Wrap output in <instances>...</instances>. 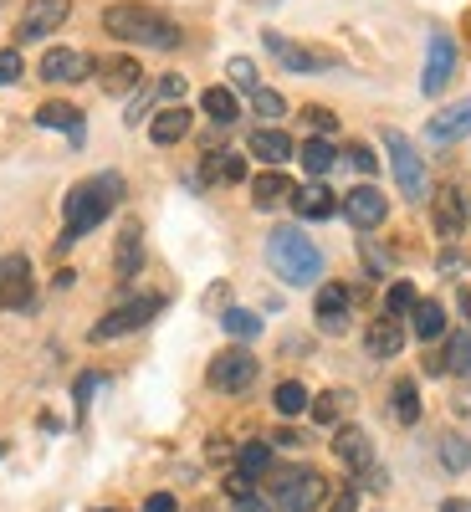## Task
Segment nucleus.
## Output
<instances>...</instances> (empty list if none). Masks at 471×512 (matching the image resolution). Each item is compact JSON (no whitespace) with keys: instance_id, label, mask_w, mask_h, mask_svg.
Segmentation results:
<instances>
[{"instance_id":"obj_1","label":"nucleus","mask_w":471,"mask_h":512,"mask_svg":"<svg viewBox=\"0 0 471 512\" xmlns=\"http://www.w3.org/2000/svg\"><path fill=\"white\" fill-rule=\"evenodd\" d=\"M118 200H123V175H113V169H103V175L72 185V195H67V205H62L67 226H62V241H57V246H72V241H82L88 231H98V226L113 216Z\"/></svg>"},{"instance_id":"obj_2","label":"nucleus","mask_w":471,"mask_h":512,"mask_svg":"<svg viewBox=\"0 0 471 512\" xmlns=\"http://www.w3.org/2000/svg\"><path fill=\"white\" fill-rule=\"evenodd\" d=\"M103 31L118 41H134V47H154V52H175L180 47V26L164 11L144 6V0H118L103 11Z\"/></svg>"},{"instance_id":"obj_3","label":"nucleus","mask_w":471,"mask_h":512,"mask_svg":"<svg viewBox=\"0 0 471 512\" xmlns=\"http://www.w3.org/2000/svg\"><path fill=\"white\" fill-rule=\"evenodd\" d=\"M267 262L272 272L287 282V287H313L323 277V251L297 231V226H282L267 236Z\"/></svg>"},{"instance_id":"obj_4","label":"nucleus","mask_w":471,"mask_h":512,"mask_svg":"<svg viewBox=\"0 0 471 512\" xmlns=\"http://www.w3.org/2000/svg\"><path fill=\"white\" fill-rule=\"evenodd\" d=\"M159 313H164V297H159V292L128 297V303L113 308L103 323H93V344H108V338H123V333H139V328H149Z\"/></svg>"},{"instance_id":"obj_5","label":"nucleus","mask_w":471,"mask_h":512,"mask_svg":"<svg viewBox=\"0 0 471 512\" xmlns=\"http://www.w3.org/2000/svg\"><path fill=\"white\" fill-rule=\"evenodd\" d=\"M384 149H390V169H395L400 195H410V200L431 195V190H425V159L415 154V144L400 134V128H384Z\"/></svg>"},{"instance_id":"obj_6","label":"nucleus","mask_w":471,"mask_h":512,"mask_svg":"<svg viewBox=\"0 0 471 512\" xmlns=\"http://www.w3.org/2000/svg\"><path fill=\"white\" fill-rule=\"evenodd\" d=\"M328 482L323 472H313V466H292V472L277 477V512H318Z\"/></svg>"},{"instance_id":"obj_7","label":"nucleus","mask_w":471,"mask_h":512,"mask_svg":"<svg viewBox=\"0 0 471 512\" xmlns=\"http://www.w3.org/2000/svg\"><path fill=\"white\" fill-rule=\"evenodd\" d=\"M36 308V282H31V262L21 251L0 256V313H31Z\"/></svg>"},{"instance_id":"obj_8","label":"nucleus","mask_w":471,"mask_h":512,"mask_svg":"<svg viewBox=\"0 0 471 512\" xmlns=\"http://www.w3.org/2000/svg\"><path fill=\"white\" fill-rule=\"evenodd\" d=\"M262 41H267V52H272L287 72L318 77V72H333V67H338V57H333V52H323V47H303V41H287L282 31H267Z\"/></svg>"},{"instance_id":"obj_9","label":"nucleus","mask_w":471,"mask_h":512,"mask_svg":"<svg viewBox=\"0 0 471 512\" xmlns=\"http://www.w3.org/2000/svg\"><path fill=\"white\" fill-rule=\"evenodd\" d=\"M451 77H456V41H451V31H431V41H425V72H420L425 98L446 93Z\"/></svg>"},{"instance_id":"obj_10","label":"nucleus","mask_w":471,"mask_h":512,"mask_svg":"<svg viewBox=\"0 0 471 512\" xmlns=\"http://www.w3.org/2000/svg\"><path fill=\"white\" fill-rule=\"evenodd\" d=\"M205 379L216 384L221 395H241V390H251V379H256V359L246 349H221L216 359H210Z\"/></svg>"},{"instance_id":"obj_11","label":"nucleus","mask_w":471,"mask_h":512,"mask_svg":"<svg viewBox=\"0 0 471 512\" xmlns=\"http://www.w3.org/2000/svg\"><path fill=\"white\" fill-rule=\"evenodd\" d=\"M67 16H72V0H26V6H21V21H16V41H41V36H52Z\"/></svg>"},{"instance_id":"obj_12","label":"nucleus","mask_w":471,"mask_h":512,"mask_svg":"<svg viewBox=\"0 0 471 512\" xmlns=\"http://www.w3.org/2000/svg\"><path fill=\"white\" fill-rule=\"evenodd\" d=\"M344 216H349V226L374 231V226H384V216H390V200H384L374 185H354L344 195Z\"/></svg>"},{"instance_id":"obj_13","label":"nucleus","mask_w":471,"mask_h":512,"mask_svg":"<svg viewBox=\"0 0 471 512\" xmlns=\"http://www.w3.org/2000/svg\"><path fill=\"white\" fill-rule=\"evenodd\" d=\"M431 221H436V231H441V236H461V231H466L471 205H466V195H461L456 185H446V190H436V195H431Z\"/></svg>"},{"instance_id":"obj_14","label":"nucleus","mask_w":471,"mask_h":512,"mask_svg":"<svg viewBox=\"0 0 471 512\" xmlns=\"http://www.w3.org/2000/svg\"><path fill=\"white\" fill-rule=\"evenodd\" d=\"M333 456L338 461H344L349 466V472H369V466H374V441L359 431V425H338V431H333Z\"/></svg>"},{"instance_id":"obj_15","label":"nucleus","mask_w":471,"mask_h":512,"mask_svg":"<svg viewBox=\"0 0 471 512\" xmlns=\"http://www.w3.org/2000/svg\"><path fill=\"white\" fill-rule=\"evenodd\" d=\"M93 72V57L77 52V47H52L47 57H41V77L47 82H82Z\"/></svg>"},{"instance_id":"obj_16","label":"nucleus","mask_w":471,"mask_h":512,"mask_svg":"<svg viewBox=\"0 0 471 512\" xmlns=\"http://www.w3.org/2000/svg\"><path fill=\"white\" fill-rule=\"evenodd\" d=\"M364 349H369V359H395L405 349V323L390 318V313H379L369 323V333H364Z\"/></svg>"},{"instance_id":"obj_17","label":"nucleus","mask_w":471,"mask_h":512,"mask_svg":"<svg viewBox=\"0 0 471 512\" xmlns=\"http://www.w3.org/2000/svg\"><path fill=\"white\" fill-rule=\"evenodd\" d=\"M313 318H318V328H323V333H344V328H349V292L338 287V282L318 287V303H313Z\"/></svg>"},{"instance_id":"obj_18","label":"nucleus","mask_w":471,"mask_h":512,"mask_svg":"<svg viewBox=\"0 0 471 512\" xmlns=\"http://www.w3.org/2000/svg\"><path fill=\"white\" fill-rule=\"evenodd\" d=\"M466 134H471V103H451L425 123V139L431 144H451V139H466Z\"/></svg>"},{"instance_id":"obj_19","label":"nucleus","mask_w":471,"mask_h":512,"mask_svg":"<svg viewBox=\"0 0 471 512\" xmlns=\"http://www.w3.org/2000/svg\"><path fill=\"white\" fill-rule=\"evenodd\" d=\"M93 67H98L103 93H128V88H139V77H144V67H139L134 57H103V62H93Z\"/></svg>"},{"instance_id":"obj_20","label":"nucleus","mask_w":471,"mask_h":512,"mask_svg":"<svg viewBox=\"0 0 471 512\" xmlns=\"http://www.w3.org/2000/svg\"><path fill=\"white\" fill-rule=\"evenodd\" d=\"M185 134H190V108H185V103L159 108L154 123H149V139H154V144H180Z\"/></svg>"},{"instance_id":"obj_21","label":"nucleus","mask_w":471,"mask_h":512,"mask_svg":"<svg viewBox=\"0 0 471 512\" xmlns=\"http://www.w3.org/2000/svg\"><path fill=\"white\" fill-rule=\"evenodd\" d=\"M292 210H297L303 221H328V216H338V195H333L328 185H308V190L292 195Z\"/></svg>"},{"instance_id":"obj_22","label":"nucleus","mask_w":471,"mask_h":512,"mask_svg":"<svg viewBox=\"0 0 471 512\" xmlns=\"http://www.w3.org/2000/svg\"><path fill=\"white\" fill-rule=\"evenodd\" d=\"M251 154L262 164H287L297 154V144L282 134V128H256V134H251Z\"/></svg>"},{"instance_id":"obj_23","label":"nucleus","mask_w":471,"mask_h":512,"mask_svg":"<svg viewBox=\"0 0 471 512\" xmlns=\"http://www.w3.org/2000/svg\"><path fill=\"white\" fill-rule=\"evenodd\" d=\"M292 195H297L292 180L277 175V169H267V175H256V180H251V200H256V210H277V205L292 200Z\"/></svg>"},{"instance_id":"obj_24","label":"nucleus","mask_w":471,"mask_h":512,"mask_svg":"<svg viewBox=\"0 0 471 512\" xmlns=\"http://www.w3.org/2000/svg\"><path fill=\"white\" fill-rule=\"evenodd\" d=\"M113 267H118V277H139V267H144V231L139 226H123L118 251H113Z\"/></svg>"},{"instance_id":"obj_25","label":"nucleus","mask_w":471,"mask_h":512,"mask_svg":"<svg viewBox=\"0 0 471 512\" xmlns=\"http://www.w3.org/2000/svg\"><path fill=\"white\" fill-rule=\"evenodd\" d=\"M410 328H415L420 344H436V338L446 333V308H441V303H431V297H420L415 313H410Z\"/></svg>"},{"instance_id":"obj_26","label":"nucleus","mask_w":471,"mask_h":512,"mask_svg":"<svg viewBox=\"0 0 471 512\" xmlns=\"http://www.w3.org/2000/svg\"><path fill=\"white\" fill-rule=\"evenodd\" d=\"M36 123H41V128H62L72 144H82V113H77L72 103H41V108H36Z\"/></svg>"},{"instance_id":"obj_27","label":"nucleus","mask_w":471,"mask_h":512,"mask_svg":"<svg viewBox=\"0 0 471 512\" xmlns=\"http://www.w3.org/2000/svg\"><path fill=\"white\" fill-rule=\"evenodd\" d=\"M200 108H205V118H210V123H221V128L241 118V103H236V93H231V88H205Z\"/></svg>"},{"instance_id":"obj_28","label":"nucleus","mask_w":471,"mask_h":512,"mask_svg":"<svg viewBox=\"0 0 471 512\" xmlns=\"http://www.w3.org/2000/svg\"><path fill=\"white\" fill-rule=\"evenodd\" d=\"M272 405H277V415H287V420H292V415H303V410L313 405V395H308L297 379H282L277 390H272Z\"/></svg>"},{"instance_id":"obj_29","label":"nucleus","mask_w":471,"mask_h":512,"mask_svg":"<svg viewBox=\"0 0 471 512\" xmlns=\"http://www.w3.org/2000/svg\"><path fill=\"white\" fill-rule=\"evenodd\" d=\"M297 159H303V169H308V175H318V180H323L328 169L338 164V149H333L328 139H308L303 149H297Z\"/></svg>"},{"instance_id":"obj_30","label":"nucleus","mask_w":471,"mask_h":512,"mask_svg":"<svg viewBox=\"0 0 471 512\" xmlns=\"http://www.w3.org/2000/svg\"><path fill=\"white\" fill-rule=\"evenodd\" d=\"M241 175H246V159H241V154H231V149H221V154H210V159H205V180L236 185Z\"/></svg>"},{"instance_id":"obj_31","label":"nucleus","mask_w":471,"mask_h":512,"mask_svg":"<svg viewBox=\"0 0 471 512\" xmlns=\"http://www.w3.org/2000/svg\"><path fill=\"white\" fill-rule=\"evenodd\" d=\"M390 400H395V420L400 425H415L420 420V390H415V379H395Z\"/></svg>"},{"instance_id":"obj_32","label":"nucleus","mask_w":471,"mask_h":512,"mask_svg":"<svg viewBox=\"0 0 471 512\" xmlns=\"http://www.w3.org/2000/svg\"><path fill=\"white\" fill-rule=\"evenodd\" d=\"M349 405H354V395H349V390H328V395H318V400H313L308 410H313V415H318L323 425H333V420L344 415Z\"/></svg>"},{"instance_id":"obj_33","label":"nucleus","mask_w":471,"mask_h":512,"mask_svg":"<svg viewBox=\"0 0 471 512\" xmlns=\"http://www.w3.org/2000/svg\"><path fill=\"white\" fill-rule=\"evenodd\" d=\"M441 466H446V472H466V466H471V441L466 436H446L441 441Z\"/></svg>"},{"instance_id":"obj_34","label":"nucleus","mask_w":471,"mask_h":512,"mask_svg":"<svg viewBox=\"0 0 471 512\" xmlns=\"http://www.w3.org/2000/svg\"><path fill=\"white\" fill-rule=\"evenodd\" d=\"M441 364H446L451 374H471V333H456V338H451L446 354H441Z\"/></svg>"},{"instance_id":"obj_35","label":"nucleus","mask_w":471,"mask_h":512,"mask_svg":"<svg viewBox=\"0 0 471 512\" xmlns=\"http://www.w3.org/2000/svg\"><path fill=\"white\" fill-rule=\"evenodd\" d=\"M221 323H226V333H231V338H256V333H262V318L246 313V308H226V313H221Z\"/></svg>"},{"instance_id":"obj_36","label":"nucleus","mask_w":471,"mask_h":512,"mask_svg":"<svg viewBox=\"0 0 471 512\" xmlns=\"http://www.w3.org/2000/svg\"><path fill=\"white\" fill-rule=\"evenodd\" d=\"M415 303H420V292H415L410 282H395L390 297H384V313H390V318H405V313H415Z\"/></svg>"},{"instance_id":"obj_37","label":"nucleus","mask_w":471,"mask_h":512,"mask_svg":"<svg viewBox=\"0 0 471 512\" xmlns=\"http://www.w3.org/2000/svg\"><path fill=\"white\" fill-rule=\"evenodd\" d=\"M267 466H272V446H267V441H251V446H241V472H246V477L267 472Z\"/></svg>"},{"instance_id":"obj_38","label":"nucleus","mask_w":471,"mask_h":512,"mask_svg":"<svg viewBox=\"0 0 471 512\" xmlns=\"http://www.w3.org/2000/svg\"><path fill=\"white\" fill-rule=\"evenodd\" d=\"M226 77H231V88H246V93H256L262 82H256V67H251V57H231L226 62Z\"/></svg>"},{"instance_id":"obj_39","label":"nucleus","mask_w":471,"mask_h":512,"mask_svg":"<svg viewBox=\"0 0 471 512\" xmlns=\"http://www.w3.org/2000/svg\"><path fill=\"white\" fill-rule=\"evenodd\" d=\"M251 108L262 113V118H282V113H287V98H282L277 88H256V93H251Z\"/></svg>"},{"instance_id":"obj_40","label":"nucleus","mask_w":471,"mask_h":512,"mask_svg":"<svg viewBox=\"0 0 471 512\" xmlns=\"http://www.w3.org/2000/svg\"><path fill=\"white\" fill-rule=\"evenodd\" d=\"M21 52L16 47H0V88H11V82H21Z\"/></svg>"},{"instance_id":"obj_41","label":"nucleus","mask_w":471,"mask_h":512,"mask_svg":"<svg viewBox=\"0 0 471 512\" xmlns=\"http://www.w3.org/2000/svg\"><path fill=\"white\" fill-rule=\"evenodd\" d=\"M349 164L359 169V175H374V169H379V159H374L369 144H349Z\"/></svg>"},{"instance_id":"obj_42","label":"nucleus","mask_w":471,"mask_h":512,"mask_svg":"<svg viewBox=\"0 0 471 512\" xmlns=\"http://www.w3.org/2000/svg\"><path fill=\"white\" fill-rule=\"evenodd\" d=\"M303 118H308V123L318 128V139H323V134H333V128H338V118H333L328 108H303Z\"/></svg>"},{"instance_id":"obj_43","label":"nucleus","mask_w":471,"mask_h":512,"mask_svg":"<svg viewBox=\"0 0 471 512\" xmlns=\"http://www.w3.org/2000/svg\"><path fill=\"white\" fill-rule=\"evenodd\" d=\"M93 390H98V374H82L77 390H72V395H77V410H88V395H93Z\"/></svg>"},{"instance_id":"obj_44","label":"nucleus","mask_w":471,"mask_h":512,"mask_svg":"<svg viewBox=\"0 0 471 512\" xmlns=\"http://www.w3.org/2000/svg\"><path fill=\"white\" fill-rule=\"evenodd\" d=\"M226 492H231V497H256V492H251V477H246V472H231V477H226Z\"/></svg>"},{"instance_id":"obj_45","label":"nucleus","mask_w":471,"mask_h":512,"mask_svg":"<svg viewBox=\"0 0 471 512\" xmlns=\"http://www.w3.org/2000/svg\"><path fill=\"white\" fill-rule=\"evenodd\" d=\"M144 512H175V497H169V492H154V497L144 502Z\"/></svg>"},{"instance_id":"obj_46","label":"nucleus","mask_w":471,"mask_h":512,"mask_svg":"<svg viewBox=\"0 0 471 512\" xmlns=\"http://www.w3.org/2000/svg\"><path fill=\"white\" fill-rule=\"evenodd\" d=\"M231 512H272V507H267L262 497H236V507H231Z\"/></svg>"},{"instance_id":"obj_47","label":"nucleus","mask_w":471,"mask_h":512,"mask_svg":"<svg viewBox=\"0 0 471 512\" xmlns=\"http://www.w3.org/2000/svg\"><path fill=\"white\" fill-rule=\"evenodd\" d=\"M441 512H471V502H466V497H446Z\"/></svg>"},{"instance_id":"obj_48","label":"nucleus","mask_w":471,"mask_h":512,"mask_svg":"<svg viewBox=\"0 0 471 512\" xmlns=\"http://www.w3.org/2000/svg\"><path fill=\"white\" fill-rule=\"evenodd\" d=\"M461 313L471 318V292H466V287H461Z\"/></svg>"},{"instance_id":"obj_49","label":"nucleus","mask_w":471,"mask_h":512,"mask_svg":"<svg viewBox=\"0 0 471 512\" xmlns=\"http://www.w3.org/2000/svg\"><path fill=\"white\" fill-rule=\"evenodd\" d=\"M0 456H6V441H0Z\"/></svg>"},{"instance_id":"obj_50","label":"nucleus","mask_w":471,"mask_h":512,"mask_svg":"<svg viewBox=\"0 0 471 512\" xmlns=\"http://www.w3.org/2000/svg\"><path fill=\"white\" fill-rule=\"evenodd\" d=\"M98 512H113V507H98Z\"/></svg>"}]
</instances>
